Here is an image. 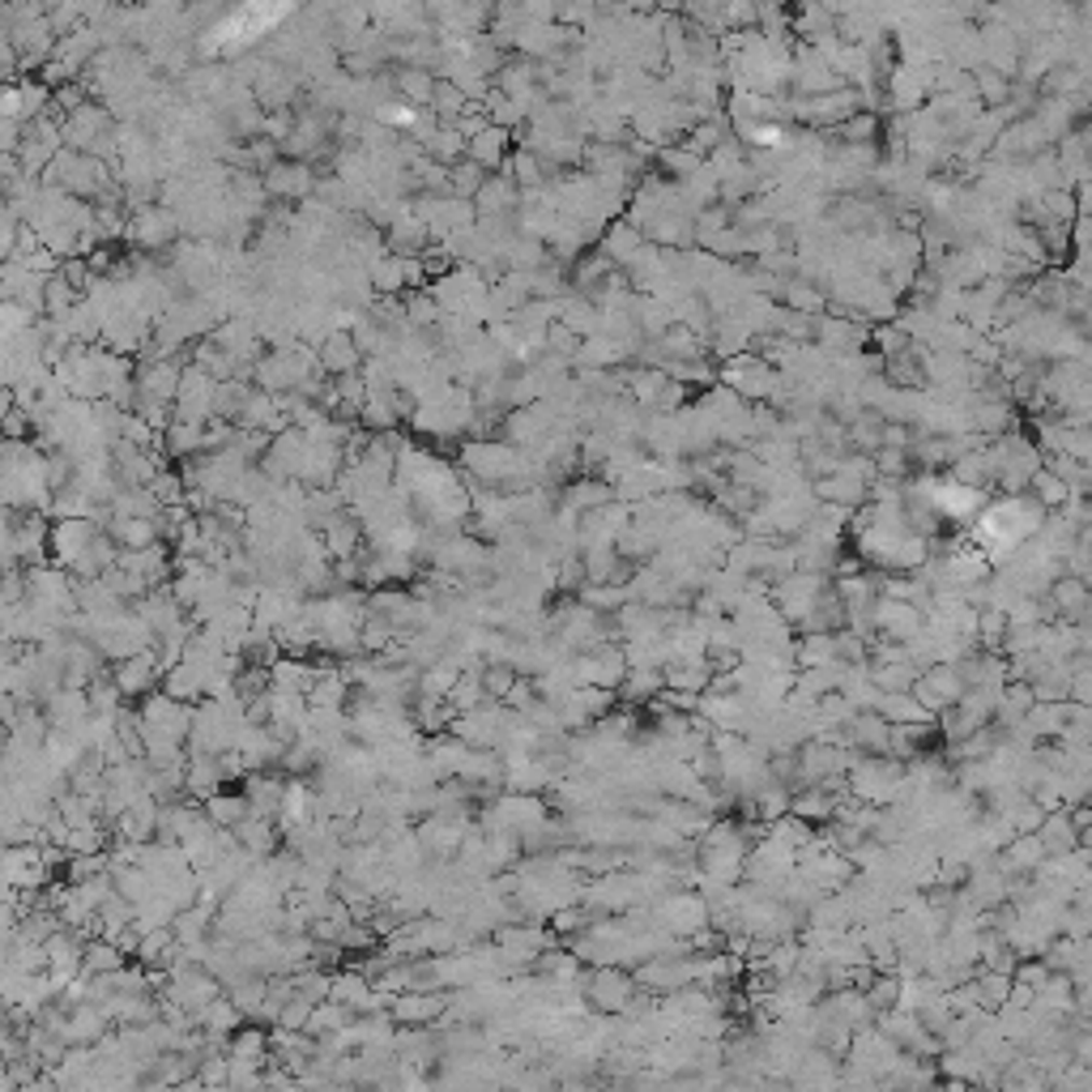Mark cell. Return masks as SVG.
I'll return each instance as SVG.
<instances>
[{
	"label": "cell",
	"instance_id": "cell-39",
	"mask_svg": "<svg viewBox=\"0 0 1092 1092\" xmlns=\"http://www.w3.org/2000/svg\"><path fill=\"white\" fill-rule=\"evenodd\" d=\"M265 1084V1063H247L227 1054V1089H256Z\"/></svg>",
	"mask_w": 1092,
	"mask_h": 1092
},
{
	"label": "cell",
	"instance_id": "cell-7",
	"mask_svg": "<svg viewBox=\"0 0 1092 1092\" xmlns=\"http://www.w3.org/2000/svg\"><path fill=\"white\" fill-rule=\"evenodd\" d=\"M175 231H180V218H175L171 205H141V210L128 218V227H124V236L137 243V247H145V252L167 247V243L175 240Z\"/></svg>",
	"mask_w": 1092,
	"mask_h": 1092
},
{
	"label": "cell",
	"instance_id": "cell-37",
	"mask_svg": "<svg viewBox=\"0 0 1092 1092\" xmlns=\"http://www.w3.org/2000/svg\"><path fill=\"white\" fill-rule=\"evenodd\" d=\"M479 679H483V692L491 696V700H504V696H508V687L516 683V670H512L508 662H483Z\"/></svg>",
	"mask_w": 1092,
	"mask_h": 1092
},
{
	"label": "cell",
	"instance_id": "cell-41",
	"mask_svg": "<svg viewBox=\"0 0 1092 1092\" xmlns=\"http://www.w3.org/2000/svg\"><path fill=\"white\" fill-rule=\"evenodd\" d=\"M150 491H154V499L158 504H184V479L180 474H171V470H158L154 474V483H150Z\"/></svg>",
	"mask_w": 1092,
	"mask_h": 1092
},
{
	"label": "cell",
	"instance_id": "cell-27",
	"mask_svg": "<svg viewBox=\"0 0 1092 1092\" xmlns=\"http://www.w3.org/2000/svg\"><path fill=\"white\" fill-rule=\"evenodd\" d=\"M231 1059H247V1063H269V1029L256 1024H240L231 1033Z\"/></svg>",
	"mask_w": 1092,
	"mask_h": 1092
},
{
	"label": "cell",
	"instance_id": "cell-6",
	"mask_svg": "<svg viewBox=\"0 0 1092 1092\" xmlns=\"http://www.w3.org/2000/svg\"><path fill=\"white\" fill-rule=\"evenodd\" d=\"M657 926L670 935H692L700 926H709V905L700 900V892H670L662 896V905L653 909Z\"/></svg>",
	"mask_w": 1092,
	"mask_h": 1092
},
{
	"label": "cell",
	"instance_id": "cell-25",
	"mask_svg": "<svg viewBox=\"0 0 1092 1092\" xmlns=\"http://www.w3.org/2000/svg\"><path fill=\"white\" fill-rule=\"evenodd\" d=\"M82 299V290L77 286H69V278L56 269V273H47V282H43V316H52V321H65L69 312H73V303Z\"/></svg>",
	"mask_w": 1092,
	"mask_h": 1092
},
{
	"label": "cell",
	"instance_id": "cell-36",
	"mask_svg": "<svg viewBox=\"0 0 1092 1092\" xmlns=\"http://www.w3.org/2000/svg\"><path fill=\"white\" fill-rule=\"evenodd\" d=\"M1003 820L1011 824V833H1037V824L1046 820V811L1024 794V798H1016V803L1003 811Z\"/></svg>",
	"mask_w": 1092,
	"mask_h": 1092
},
{
	"label": "cell",
	"instance_id": "cell-22",
	"mask_svg": "<svg viewBox=\"0 0 1092 1092\" xmlns=\"http://www.w3.org/2000/svg\"><path fill=\"white\" fill-rule=\"evenodd\" d=\"M240 1024H243V1011L236 1007V998H231L227 990L214 994V998L197 1011V1029H201V1033H223V1037H231Z\"/></svg>",
	"mask_w": 1092,
	"mask_h": 1092
},
{
	"label": "cell",
	"instance_id": "cell-43",
	"mask_svg": "<svg viewBox=\"0 0 1092 1092\" xmlns=\"http://www.w3.org/2000/svg\"><path fill=\"white\" fill-rule=\"evenodd\" d=\"M785 295H790V303H794L798 312H816V303H820V295H816L811 286H803V282H794Z\"/></svg>",
	"mask_w": 1092,
	"mask_h": 1092
},
{
	"label": "cell",
	"instance_id": "cell-26",
	"mask_svg": "<svg viewBox=\"0 0 1092 1092\" xmlns=\"http://www.w3.org/2000/svg\"><path fill=\"white\" fill-rule=\"evenodd\" d=\"M205 816H210L218 828H236L243 816H252V807H247L243 790H218V794L205 798Z\"/></svg>",
	"mask_w": 1092,
	"mask_h": 1092
},
{
	"label": "cell",
	"instance_id": "cell-17",
	"mask_svg": "<svg viewBox=\"0 0 1092 1092\" xmlns=\"http://www.w3.org/2000/svg\"><path fill=\"white\" fill-rule=\"evenodd\" d=\"M666 687V675H662V666H627V675H623V683L614 687V696L623 700V705H649L657 692Z\"/></svg>",
	"mask_w": 1092,
	"mask_h": 1092
},
{
	"label": "cell",
	"instance_id": "cell-12",
	"mask_svg": "<svg viewBox=\"0 0 1092 1092\" xmlns=\"http://www.w3.org/2000/svg\"><path fill=\"white\" fill-rule=\"evenodd\" d=\"M282 790H286V772H273V768H256V772H243V798H247L252 816L278 820V807H282Z\"/></svg>",
	"mask_w": 1092,
	"mask_h": 1092
},
{
	"label": "cell",
	"instance_id": "cell-20",
	"mask_svg": "<svg viewBox=\"0 0 1092 1092\" xmlns=\"http://www.w3.org/2000/svg\"><path fill=\"white\" fill-rule=\"evenodd\" d=\"M1037 841H1041L1046 857H1059V853H1072L1084 846L1080 833H1076V824L1067 820V811H1046V820L1037 824Z\"/></svg>",
	"mask_w": 1092,
	"mask_h": 1092
},
{
	"label": "cell",
	"instance_id": "cell-16",
	"mask_svg": "<svg viewBox=\"0 0 1092 1092\" xmlns=\"http://www.w3.org/2000/svg\"><path fill=\"white\" fill-rule=\"evenodd\" d=\"M231 833H236V846L247 850L252 857H269L282 846V828L273 820H265V816H243Z\"/></svg>",
	"mask_w": 1092,
	"mask_h": 1092
},
{
	"label": "cell",
	"instance_id": "cell-14",
	"mask_svg": "<svg viewBox=\"0 0 1092 1092\" xmlns=\"http://www.w3.org/2000/svg\"><path fill=\"white\" fill-rule=\"evenodd\" d=\"M116 555H120V547L112 542V534H108V529H99V534H95V542H90V547H86L73 564H69V572H73V581H99V577L116 564Z\"/></svg>",
	"mask_w": 1092,
	"mask_h": 1092
},
{
	"label": "cell",
	"instance_id": "cell-29",
	"mask_svg": "<svg viewBox=\"0 0 1092 1092\" xmlns=\"http://www.w3.org/2000/svg\"><path fill=\"white\" fill-rule=\"evenodd\" d=\"M82 961H86V973H116L120 965H128V956H124L120 948H116V939H103V935L86 939V952H82Z\"/></svg>",
	"mask_w": 1092,
	"mask_h": 1092
},
{
	"label": "cell",
	"instance_id": "cell-18",
	"mask_svg": "<svg viewBox=\"0 0 1092 1092\" xmlns=\"http://www.w3.org/2000/svg\"><path fill=\"white\" fill-rule=\"evenodd\" d=\"M223 785H227V777H223V768H218L214 755H188V764H184V794H188V798L205 803V798L218 794Z\"/></svg>",
	"mask_w": 1092,
	"mask_h": 1092
},
{
	"label": "cell",
	"instance_id": "cell-42",
	"mask_svg": "<svg viewBox=\"0 0 1092 1092\" xmlns=\"http://www.w3.org/2000/svg\"><path fill=\"white\" fill-rule=\"evenodd\" d=\"M308 1011H312V1003L299 998V994H290V998L282 1003V1011H278L273 1024H282V1029H308Z\"/></svg>",
	"mask_w": 1092,
	"mask_h": 1092
},
{
	"label": "cell",
	"instance_id": "cell-3",
	"mask_svg": "<svg viewBox=\"0 0 1092 1092\" xmlns=\"http://www.w3.org/2000/svg\"><path fill=\"white\" fill-rule=\"evenodd\" d=\"M99 529H103V525H99L95 516H56L52 529H47V559L60 564V568H69V564L95 542Z\"/></svg>",
	"mask_w": 1092,
	"mask_h": 1092
},
{
	"label": "cell",
	"instance_id": "cell-31",
	"mask_svg": "<svg viewBox=\"0 0 1092 1092\" xmlns=\"http://www.w3.org/2000/svg\"><path fill=\"white\" fill-rule=\"evenodd\" d=\"M862 998L870 1003V1011H892L900 1003V973H875V981L862 990Z\"/></svg>",
	"mask_w": 1092,
	"mask_h": 1092
},
{
	"label": "cell",
	"instance_id": "cell-32",
	"mask_svg": "<svg viewBox=\"0 0 1092 1092\" xmlns=\"http://www.w3.org/2000/svg\"><path fill=\"white\" fill-rule=\"evenodd\" d=\"M614 499V486L607 483H572L568 486V495H564V508L568 512H594V508H602Z\"/></svg>",
	"mask_w": 1092,
	"mask_h": 1092
},
{
	"label": "cell",
	"instance_id": "cell-4",
	"mask_svg": "<svg viewBox=\"0 0 1092 1092\" xmlns=\"http://www.w3.org/2000/svg\"><path fill=\"white\" fill-rule=\"evenodd\" d=\"M453 990H401L388 998V1020L393 1024H419V1029H436V1020L444 1016Z\"/></svg>",
	"mask_w": 1092,
	"mask_h": 1092
},
{
	"label": "cell",
	"instance_id": "cell-33",
	"mask_svg": "<svg viewBox=\"0 0 1092 1092\" xmlns=\"http://www.w3.org/2000/svg\"><path fill=\"white\" fill-rule=\"evenodd\" d=\"M175 944V935H171V926H150V931H141V939H137V952H132V961H141V965H158L162 961V952Z\"/></svg>",
	"mask_w": 1092,
	"mask_h": 1092
},
{
	"label": "cell",
	"instance_id": "cell-13",
	"mask_svg": "<svg viewBox=\"0 0 1092 1092\" xmlns=\"http://www.w3.org/2000/svg\"><path fill=\"white\" fill-rule=\"evenodd\" d=\"M316 364H321L325 375H346V371H359L364 351H359V342H355L351 334L329 329V334L321 338V346H316Z\"/></svg>",
	"mask_w": 1092,
	"mask_h": 1092
},
{
	"label": "cell",
	"instance_id": "cell-11",
	"mask_svg": "<svg viewBox=\"0 0 1092 1092\" xmlns=\"http://www.w3.org/2000/svg\"><path fill=\"white\" fill-rule=\"evenodd\" d=\"M116 1024H112V1016L103 1011V1003H77V1007H69V1020H65V1029H60V1037L69 1041V1046H99L108 1033H112Z\"/></svg>",
	"mask_w": 1092,
	"mask_h": 1092
},
{
	"label": "cell",
	"instance_id": "cell-23",
	"mask_svg": "<svg viewBox=\"0 0 1092 1092\" xmlns=\"http://www.w3.org/2000/svg\"><path fill=\"white\" fill-rule=\"evenodd\" d=\"M837 649H833V632H803L794 640V666L811 670V666H833Z\"/></svg>",
	"mask_w": 1092,
	"mask_h": 1092
},
{
	"label": "cell",
	"instance_id": "cell-2",
	"mask_svg": "<svg viewBox=\"0 0 1092 1092\" xmlns=\"http://www.w3.org/2000/svg\"><path fill=\"white\" fill-rule=\"evenodd\" d=\"M137 713H141L145 729L167 734V738H175V742H188V729H193V705H184V700L167 696L162 687H154L150 696H141Z\"/></svg>",
	"mask_w": 1092,
	"mask_h": 1092
},
{
	"label": "cell",
	"instance_id": "cell-19",
	"mask_svg": "<svg viewBox=\"0 0 1092 1092\" xmlns=\"http://www.w3.org/2000/svg\"><path fill=\"white\" fill-rule=\"evenodd\" d=\"M116 837L124 841H154V828H158V803L150 798V794H141L128 811H120L116 820Z\"/></svg>",
	"mask_w": 1092,
	"mask_h": 1092
},
{
	"label": "cell",
	"instance_id": "cell-40",
	"mask_svg": "<svg viewBox=\"0 0 1092 1092\" xmlns=\"http://www.w3.org/2000/svg\"><path fill=\"white\" fill-rule=\"evenodd\" d=\"M108 846V833L99 828V824H82V828H69V841H65V850L69 853H99Z\"/></svg>",
	"mask_w": 1092,
	"mask_h": 1092
},
{
	"label": "cell",
	"instance_id": "cell-1",
	"mask_svg": "<svg viewBox=\"0 0 1092 1092\" xmlns=\"http://www.w3.org/2000/svg\"><path fill=\"white\" fill-rule=\"evenodd\" d=\"M577 990L602 1011V1016H619L627 994L636 990V977L627 969H614V965H594V969L577 973Z\"/></svg>",
	"mask_w": 1092,
	"mask_h": 1092
},
{
	"label": "cell",
	"instance_id": "cell-15",
	"mask_svg": "<svg viewBox=\"0 0 1092 1092\" xmlns=\"http://www.w3.org/2000/svg\"><path fill=\"white\" fill-rule=\"evenodd\" d=\"M103 529L112 534V542H116L120 551H141V547L162 542V534H158V521H154V516H116V512H112V521H108Z\"/></svg>",
	"mask_w": 1092,
	"mask_h": 1092
},
{
	"label": "cell",
	"instance_id": "cell-38",
	"mask_svg": "<svg viewBox=\"0 0 1092 1092\" xmlns=\"http://www.w3.org/2000/svg\"><path fill=\"white\" fill-rule=\"evenodd\" d=\"M397 90L410 99V103H419V108H431V95H436V82L423 73V69H406L401 77H397Z\"/></svg>",
	"mask_w": 1092,
	"mask_h": 1092
},
{
	"label": "cell",
	"instance_id": "cell-9",
	"mask_svg": "<svg viewBox=\"0 0 1092 1092\" xmlns=\"http://www.w3.org/2000/svg\"><path fill=\"white\" fill-rule=\"evenodd\" d=\"M316 538H321V547H325L329 559H346V555H359L367 534H364V521H359L351 508H338V512L316 529Z\"/></svg>",
	"mask_w": 1092,
	"mask_h": 1092
},
{
	"label": "cell",
	"instance_id": "cell-5",
	"mask_svg": "<svg viewBox=\"0 0 1092 1092\" xmlns=\"http://www.w3.org/2000/svg\"><path fill=\"white\" fill-rule=\"evenodd\" d=\"M112 683L120 687L124 700H141V696H150L158 683H162V666H158V653L154 649H141V653H132V657H120V662H112Z\"/></svg>",
	"mask_w": 1092,
	"mask_h": 1092
},
{
	"label": "cell",
	"instance_id": "cell-28",
	"mask_svg": "<svg viewBox=\"0 0 1092 1092\" xmlns=\"http://www.w3.org/2000/svg\"><path fill=\"white\" fill-rule=\"evenodd\" d=\"M866 675L879 692H909V683L918 679V666L913 662H879V666H866Z\"/></svg>",
	"mask_w": 1092,
	"mask_h": 1092
},
{
	"label": "cell",
	"instance_id": "cell-21",
	"mask_svg": "<svg viewBox=\"0 0 1092 1092\" xmlns=\"http://www.w3.org/2000/svg\"><path fill=\"white\" fill-rule=\"evenodd\" d=\"M866 495H870V486L862 483V479H853V474H846V470H833V474L816 479V499H820V504L853 508V504H862Z\"/></svg>",
	"mask_w": 1092,
	"mask_h": 1092
},
{
	"label": "cell",
	"instance_id": "cell-24",
	"mask_svg": "<svg viewBox=\"0 0 1092 1092\" xmlns=\"http://www.w3.org/2000/svg\"><path fill=\"white\" fill-rule=\"evenodd\" d=\"M922 675V683L939 696V705L948 709V705H956L961 696H965V679H961V670L952 666V662H931L926 670H918Z\"/></svg>",
	"mask_w": 1092,
	"mask_h": 1092
},
{
	"label": "cell",
	"instance_id": "cell-30",
	"mask_svg": "<svg viewBox=\"0 0 1092 1092\" xmlns=\"http://www.w3.org/2000/svg\"><path fill=\"white\" fill-rule=\"evenodd\" d=\"M577 602L598 610V614H614V610L627 602V585H610V581H602V585H581V590H577Z\"/></svg>",
	"mask_w": 1092,
	"mask_h": 1092
},
{
	"label": "cell",
	"instance_id": "cell-10",
	"mask_svg": "<svg viewBox=\"0 0 1092 1092\" xmlns=\"http://www.w3.org/2000/svg\"><path fill=\"white\" fill-rule=\"evenodd\" d=\"M260 184L273 201H308V193L316 188V175L308 162H273V167H265Z\"/></svg>",
	"mask_w": 1092,
	"mask_h": 1092
},
{
	"label": "cell",
	"instance_id": "cell-35",
	"mask_svg": "<svg viewBox=\"0 0 1092 1092\" xmlns=\"http://www.w3.org/2000/svg\"><path fill=\"white\" fill-rule=\"evenodd\" d=\"M466 154H470L479 167H495V162L504 158V128H483V132L466 145Z\"/></svg>",
	"mask_w": 1092,
	"mask_h": 1092
},
{
	"label": "cell",
	"instance_id": "cell-34",
	"mask_svg": "<svg viewBox=\"0 0 1092 1092\" xmlns=\"http://www.w3.org/2000/svg\"><path fill=\"white\" fill-rule=\"evenodd\" d=\"M103 870H112V857H108V850H99V853H69V862H65V879H69V883H82V879H90V875H103Z\"/></svg>",
	"mask_w": 1092,
	"mask_h": 1092
},
{
	"label": "cell",
	"instance_id": "cell-8",
	"mask_svg": "<svg viewBox=\"0 0 1092 1092\" xmlns=\"http://www.w3.org/2000/svg\"><path fill=\"white\" fill-rule=\"evenodd\" d=\"M1041 598H1046V607L1054 610V619H1067V623H1089L1092 594H1089V581H1084V577H1067V572H1059Z\"/></svg>",
	"mask_w": 1092,
	"mask_h": 1092
}]
</instances>
